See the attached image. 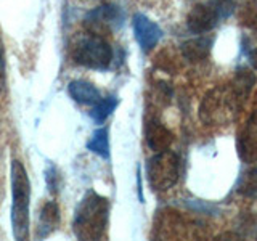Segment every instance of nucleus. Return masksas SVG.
I'll return each mask as SVG.
<instances>
[{
	"mask_svg": "<svg viewBox=\"0 0 257 241\" xmlns=\"http://www.w3.org/2000/svg\"><path fill=\"white\" fill-rule=\"evenodd\" d=\"M108 211L109 204L106 198L100 196L95 191H87L76 209L74 222H72L76 238L84 241L100 239L106 230Z\"/></svg>",
	"mask_w": 257,
	"mask_h": 241,
	"instance_id": "obj_1",
	"label": "nucleus"
},
{
	"mask_svg": "<svg viewBox=\"0 0 257 241\" xmlns=\"http://www.w3.org/2000/svg\"><path fill=\"white\" fill-rule=\"evenodd\" d=\"M29 201L31 182L20 159L12 163V227L18 241L29 238Z\"/></svg>",
	"mask_w": 257,
	"mask_h": 241,
	"instance_id": "obj_2",
	"label": "nucleus"
},
{
	"mask_svg": "<svg viewBox=\"0 0 257 241\" xmlns=\"http://www.w3.org/2000/svg\"><path fill=\"white\" fill-rule=\"evenodd\" d=\"M235 8V0H207L204 4L193 7L188 15L187 26L195 34H204L215 28L220 20L231 16Z\"/></svg>",
	"mask_w": 257,
	"mask_h": 241,
	"instance_id": "obj_3",
	"label": "nucleus"
},
{
	"mask_svg": "<svg viewBox=\"0 0 257 241\" xmlns=\"http://www.w3.org/2000/svg\"><path fill=\"white\" fill-rule=\"evenodd\" d=\"M72 58L90 69H108L112 61V48L100 36H82L72 47Z\"/></svg>",
	"mask_w": 257,
	"mask_h": 241,
	"instance_id": "obj_4",
	"label": "nucleus"
},
{
	"mask_svg": "<svg viewBox=\"0 0 257 241\" xmlns=\"http://www.w3.org/2000/svg\"><path fill=\"white\" fill-rule=\"evenodd\" d=\"M180 161L172 151H159L156 156L148 161L147 174L148 182L155 190H167L174 187L179 180Z\"/></svg>",
	"mask_w": 257,
	"mask_h": 241,
	"instance_id": "obj_5",
	"label": "nucleus"
},
{
	"mask_svg": "<svg viewBox=\"0 0 257 241\" xmlns=\"http://www.w3.org/2000/svg\"><path fill=\"white\" fill-rule=\"evenodd\" d=\"M132 24H134L135 39L143 50H151L159 42V39L163 37V31H161L158 24L142 13H137L134 16Z\"/></svg>",
	"mask_w": 257,
	"mask_h": 241,
	"instance_id": "obj_6",
	"label": "nucleus"
},
{
	"mask_svg": "<svg viewBox=\"0 0 257 241\" xmlns=\"http://www.w3.org/2000/svg\"><path fill=\"white\" fill-rule=\"evenodd\" d=\"M238 155L244 163L257 161V112L249 119L238 140Z\"/></svg>",
	"mask_w": 257,
	"mask_h": 241,
	"instance_id": "obj_7",
	"label": "nucleus"
},
{
	"mask_svg": "<svg viewBox=\"0 0 257 241\" xmlns=\"http://www.w3.org/2000/svg\"><path fill=\"white\" fill-rule=\"evenodd\" d=\"M60 223V207L55 201H47L39 214L37 238H45L56 230Z\"/></svg>",
	"mask_w": 257,
	"mask_h": 241,
	"instance_id": "obj_8",
	"label": "nucleus"
},
{
	"mask_svg": "<svg viewBox=\"0 0 257 241\" xmlns=\"http://www.w3.org/2000/svg\"><path fill=\"white\" fill-rule=\"evenodd\" d=\"M68 92L71 95V98L80 104H95L101 98L98 88L92 82H87V80H80V79L69 82Z\"/></svg>",
	"mask_w": 257,
	"mask_h": 241,
	"instance_id": "obj_9",
	"label": "nucleus"
},
{
	"mask_svg": "<svg viewBox=\"0 0 257 241\" xmlns=\"http://www.w3.org/2000/svg\"><path fill=\"white\" fill-rule=\"evenodd\" d=\"M147 142L153 151H164L172 143V134L163 124L151 120L147 126Z\"/></svg>",
	"mask_w": 257,
	"mask_h": 241,
	"instance_id": "obj_10",
	"label": "nucleus"
},
{
	"mask_svg": "<svg viewBox=\"0 0 257 241\" xmlns=\"http://www.w3.org/2000/svg\"><path fill=\"white\" fill-rule=\"evenodd\" d=\"M211 47H212V39L198 37V39H191V40H187V42H183L182 53L185 58L190 61H201L209 55Z\"/></svg>",
	"mask_w": 257,
	"mask_h": 241,
	"instance_id": "obj_11",
	"label": "nucleus"
},
{
	"mask_svg": "<svg viewBox=\"0 0 257 241\" xmlns=\"http://www.w3.org/2000/svg\"><path fill=\"white\" fill-rule=\"evenodd\" d=\"M122 18H124V15L120 12L119 7L103 5L88 15L87 20H92L95 23H101V24H108V26H119V24L122 23Z\"/></svg>",
	"mask_w": 257,
	"mask_h": 241,
	"instance_id": "obj_12",
	"label": "nucleus"
},
{
	"mask_svg": "<svg viewBox=\"0 0 257 241\" xmlns=\"http://www.w3.org/2000/svg\"><path fill=\"white\" fill-rule=\"evenodd\" d=\"M87 148L95 155H98L104 159L109 158V139H108V129H98L95 131L92 139L88 140Z\"/></svg>",
	"mask_w": 257,
	"mask_h": 241,
	"instance_id": "obj_13",
	"label": "nucleus"
},
{
	"mask_svg": "<svg viewBox=\"0 0 257 241\" xmlns=\"http://www.w3.org/2000/svg\"><path fill=\"white\" fill-rule=\"evenodd\" d=\"M117 106V98L116 96H106V98H100L93 104V108L90 111V116L93 117V120H96L98 124H101L103 120H106L111 112L116 109Z\"/></svg>",
	"mask_w": 257,
	"mask_h": 241,
	"instance_id": "obj_14",
	"label": "nucleus"
},
{
	"mask_svg": "<svg viewBox=\"0 0 257 241\" xmlns=\"http://www.w3.org/2000/svg\"><path fill=\"white\" fill-rule=\"evenodd\" d=\"M238 191L243 193V195H254V193H257V166L251 167L241 175Z\"/></svg>",
	"mask_w": 257,
	"mask_h": 241,
	"instance_id": "obj_15",
	"label": "nucleus"
},
{
	"mask_svg": "<svg viewBox=\"0 0 257 241\" xmlns=\"http://www.w3.org/2000/svg\"><path fill=\"white\" fill-rule=\"evenodd\" d=\"M45 180H47V185H48V190L52 193H58L60 190V185H61V177L56 171L55 166H50L45 171Z\"/></svg>",
	"mask_w": 257,
	"mask_h": 241,
	"instance_id": "obj_16",
	"label": "nucleus"
},
{
	"mask_svg": "<svg viewBox=\"0 0 257 241\" xmlns=\"http://www.w3.org/2000/svg\"><path fill=\"white\" fill-rule=\"evenodd\" d=\"M5 88V48L0 37V90Z\"/></svg>",
	"mask_w": 257,
	"mask_h": 241,
	"instance_id": "obj_17",
	"label": "nucleus"
},
{
	"mask_svg": "<svg viewBox=\"0 0 257 241\" xmlns=\"http://www.w3.org/2000/svg\"><path fill=\"white\" fill-rule=\"evenodd\" d=\"M249 63H251V66L254 69H257V48H254L251 55H249Z\"/></svg>",
	"mask_w": 257,
	"mask_h": 241,
	"instance_id": "obj_18",
	"label": "nucleus"
}]
</instances>
